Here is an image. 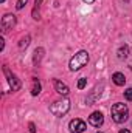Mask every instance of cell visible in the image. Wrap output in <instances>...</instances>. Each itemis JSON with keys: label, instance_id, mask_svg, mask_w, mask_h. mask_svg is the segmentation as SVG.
<instances>
[{"label": "cell", "instance_id": "1", "mask_svg": "<svg viewBox=\"0 0 132 133\" xmlns=\"http://www.w3.org/2000/svg\"><path fill=\"white\" fill-rule=\"evenodd\" d=\"M110 115H112V119H113L117 124H123V122L128 119V116H129V108H128L126 104H123V102H117V104L112 105V108H110Z\"/></svg>", "mask_w": 132, "mask_h": 133}, {"label": "cell", "instance_id": "2", "mask_svg": "<svg viewBox=\"0 0 132 133\" xmlns=\"http://www.w3.org/2000/svg\"><path fill=\"white\" fill-rule=\"evenodd\" d=\"M87 62H89V53L87 51H79V53H76L71 59H70V70L71 71H78V70H81L84 65H87Z\"/></svg>", "mask_w": 132, "mask_h": 133}, {"label": "cell", "instance_id": "3", "mask_svg": "<svg viewBox=\"0 0 132 133\" xmlns=\"http://www.w3.org/2000/svg\"><path fill=\"white\" fill-rule=\"evenodd\" d=\"M70 110V101L68 99H61L56 101L50 105V111L55 115V116H64L67 111Z\"/></svg>", "mask_w": 132, "mask_h": 133}, {"label": "cell", "instance_id": "4", "mask_svg": "<svg viewBox=\"0 0 132 133\" xmlns=\"http://www.w3.org/2000/svg\"><path fill=\"white\" fill-rule=\"evenodd\" d=\"M16 25V16L14 14H5L2 17V31L6 33L9 30H13Z\"/></svg>", "mask_w": 132, "mask_h": 133}, {"label": "cell", "instance_id": "5", "mask_svg": "<svg viewBox=\"0 0 132 133\" xmlns=\"http://www.w3.org/2000/svg\"><path fill=\"white\" fill-rule=\"evenodd\" d=\"M68 129H70L71 133H82L87 129V125H86V122L82 119H73V121H70Z\"/></svg>", "mask_w": 132, "mask_h": 133}, {"label": "cell", "instance_id": "6", "mask_svg": "<svg viewBox=\"0 0 132 133\" xmlns=\"http://www.w3.org/2000/svg\"><path fill=\"white\" fill-rule=\"evenodd\" d=\"M3 71H5V74H6V77H8V84H9L11 90H13V91H17V90L20 88V81H19L13 73H9V70H8L6 66L3 68Z\"/></svg>", "mask_w": 132, "mask_h": 133}, {"label": "cell", "instance_id": "7", "mask_svg": "<svg viewBox=\"0 0 132 133\" xmlns=\"http://www.w3.org/2000/svg\"><path fill=\"white\" fill-rule=\"evenodd\" d=\"M104 122V116L101 111H93L90 116H89V124L93 125V127H101Z\"/></svg>", "mask_w": 132, "mask_h": 133}, {"label": "cell", "instance_id": "8", "mask_svg": "<svg viewBox=\"0 0 132 133\" xmlns=\"http://www.w3.org/2000/svg\"><path fill=\"white\" fill-rule=\"evenodd\" d=\"M53 85H55V90L59 93V95H62V96H67L68 93H70V90H68V87H67L64 82H61V81H58V79H55L53 81Z\"/></svg>", "mask_w": 132, "mask_h": 133}, {"label": "cell", "instance_id": "9", "mask_svg": "<svg viewBox=\"0 0 132 133\" xmlns=\"http://www.w3.org/2000/svg\"><path fill=\"white\" fill-rule=\"evenodd\" d=\"M112 81H113L115 85H118V87H121V85L126 84V77H124L123 73H115V74L112 76Z\"/></svg>", "mask_w": 132, "mask_h": 133}, {"label": "cell", "instance_id": "10", "mask_svg": "<svg viewBox=\"0 0 132 133\" xmlns=\"http://www.w3.org/2000/svg\"><path fill=\"white\" fill-rule=\"evenodd\" d=\"M39 93H40V82L34 79L33 81V87H31V95H33V96H37Z\"/></svg>", "mask_w": 132, "mask_h": 133}, {"label": "cell", "instance_id": "11", "mask_svg": "<svg viewBox=\"0 0 132 133\" xmlns=\"http://www.w3.org/2000/svg\"><path fill=\"white\" fill-rule=\"evenodd\" d=\"M128 53H129L128 46H123V48L118 50V57H120V59H126V57H128Z\"/></svg>", "mask_w": 132, "mask_h": 133}, {"label": "cell", "instance_id": "12", "mask_svg": "<svg viewBox=\"0 0 132 133\" xmlns=\"http://www.w3.org/2000/svg\"><path fill=\"white\" fill-rule=\"evenodd\" d=\"M28 43H30V36H25V37L20 40L19 48H20V50H23V48H27V46H28Z\"/></svg>", "mask_w": 132, "mask_h": 133}, {"label": "cell", "instance_id": "13", "mask_svg": "<svg viewBox=\"0 0 132 133\" xmlns=\"http://www.w3.org/2000/svg\"><path fill=\"white\" fill-rule=\"evenodd\" d=\"M42 53H44L42 48H37V50L34 51V62H36V64H39V61H40V57H42Z\"/></svg>", "mask_w": 132, "mask_h": 133}, {"label": "cell", "instance_id": "14", "mask_svg": "<svg viewBox=\"0 0 132 133\" xmlns=\"http://www.w3.org/2000/svg\"><path fill=\"white\" fill-rule=\"evenodd\" d=\"M86 84H87V81H86L84 77H81V79L78 81V88H79V90H82V88L86 87Z\"/></svg>", "mask_w": 132, "mask_h": 133}, {"label": "cell", "instance_id": "15", "mask_svg": "<svg viewBox=\"0 0 132 133\" xmlns=\"http://www.w3.org/2000/svg\"><path fill=\"white\" fill-rule=\"evenodd\" d=\"M27 2H28V0H17V5H16V8H17V9H22V8L27 5Z\"/></svg>", "mask_w": 132, "mask_h": 133}, {"label": "cell", "instance_id": "16", "mask_svg": "<svg viewBox=\"0 0 132 133\" xmlns=\"http://www.w3.org/2000/svg\"><path fill=\"white\" fill-rule=\"evenodd\" d=\"M124 98L128 101H132V88H128V90L124 91Z\"/></svg>", "mask_w": 132, "mask_h": 133}, {"label": "cell", "instance_id": "17", "mask_svg": "<svg viewBox=\"0 0 132 133\" xmlns=\"http://www.w3.org/2000/svg\"><path fill=\"white\" fill-rule=\"evenodd\" d=\"M28 127H30V133H36V127H34L33 122H30V125H28Z\"/></svg>", "mask_w": 132, "mask_h": 133}, {"label": "cell", "instance_id": "18", "mask_svg": "<svg viewBox=\"0 0 132 133\" xmlns=\"http://www.w3.org/2000/svg\"><path fill=\"white\" fill-rule=\"evenodd\" d=\"M40 3H42V0H36V3H34V5H36V8H39V6H40Z\"/></svg>", "mask_w": 132, "mask_h": 133}, {"label": "cell", "instance_id": "19", "mask_svg": "<svg viewBox=\"0 0 132 133\" xmlns=\"http://www.w3.org/2000/svg\"><path fill=\"white\" fill-rule=\"evenodd\" d=\"M120 133H131L129 130H126V129H123V130H120Z\"/></svg>", "mask_w": 132, "mask_h": 133}, {"label": "cell", "instance_id": "20", "mask_svg": "<svg viewBox=\"0 0 132 133\" xmlns=\"http://www.w3.org/2000/svg\"><path fill=\"white\" fill-rule=\"evenodd\" d=\"M84 2H86V3H93L95 0H84Z\"/></svg>", "mask_w": 132, "mask_h": 133}, {"label": "cell", "instance_id": "21", "mask_svg": "<svg viewBox=\"0 0 132 133\" xmlns=\"http://www.w3.org/2000/svg\"><path fill=\"white\" fill-rule=\"evenodd\" d=\"M0 2H5V0H0Z\"/></svg>", "mask_w": 132, "mask_h": 133}, {"label": "cell", "instance_id": "22", "mask_svg": "<svg viewBox=\"0 0 132 133\" xmlns=\"http://www.w3.org/2000/svg\"><path fill=\"white\" fill-rule=\"evenodd\" d=\"M99 133H101V132H99Z\"/></svg>", "mask_w": 132, "mask_h": 133}]
</instances>
